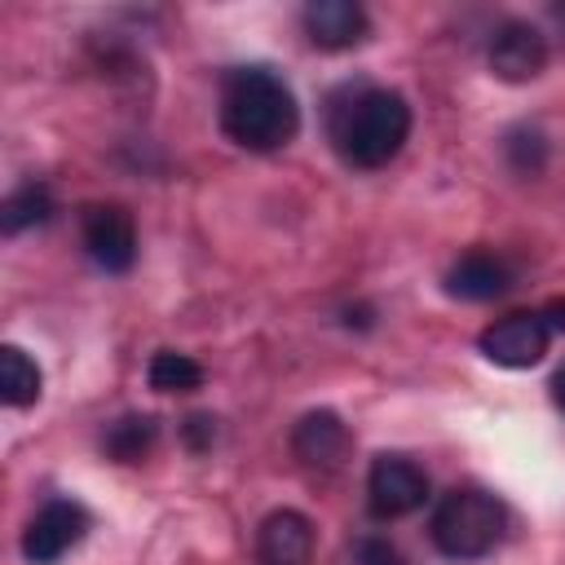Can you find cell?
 <instances>
[{
	"instance_id": "1",
	"label": "cell",
	"mask_w": 565,
	"mask_h": 565,
	"mask_svg": "<svg viewBox=\"0 0 565 565\" xmlns=\"http://www.w3.org/2000/svg\"><path fill=\"white\" fill-rule=\"evenodd\" d=\"M221 132L256 154L282 150L300 128V106L287 79L269 66H230L221 79V106H216Z\"/></svg>"
},
{
	"instance_id": "2",
	"label": "cell",
	"mask_w": 565,
	"mask_h": 565,
	"mask_svg": "<svg viewBox=\"0 0 565 565\" xmlns=\"http://www.w3.org/2000/svg\"><path fill=\"white\" fill-rule=\"evenodd\" d=\"M327 132L344 163L375 172L402 154L411 137V106L393 88H344V97H331Z\"/></svg>"
},
{
	"instance_id": "3",
	"label": "cell",
	"mask_w": 565,
	"mask_h": 565,
	"mask_svg": "<svg viewBox=\"0 0 565 565\" xmlns=\"http://www.w3.org/2000/svg\"><path fill=\"white\" fill-rule=\"evenodd\" d=\"M508 530V512L499 503V494L481 490V486H455L437 499L428 534L437 543L441 556L450 561H481L499 547Z\"/></svg>"
},
{
	"instance_id": "4",
	"label": "cell",
	"mask_w": 565,
	"mask_h": 565,
	"mask_svg": "<svg viewBox=\"0 0 565 565\" xmlns=\"http://www.w3.org/2000/svg\"><path fill=\"white\" fill-rule=\"evenodd\" d=\"M428 499V472L411 455H375L366 468V508L380 521H397L419 512Z\"/></svg>"
},
{
	"instance_id": "5",
	"label": "cell",
	"mask_w": 565,
	"mask_h": 565,
	"mask_svg": "<svg viewBox=\"0 0 565 565\" xmlns=\"http://www.w3.org/2000/svg\"><path fill=\"white\" fill-rule=\"evenodd\" d=\"M547 344H552V327L539 309H521V313H508V318H494L481 335H477V349L494 362V366H508V371H525V366H539L547 358Z\"/></svg>"
},
{
	"instance_id": "6",
	"label": "cell",
	"mask_w": 565,
	"mask_h": 565,
	"mask_svg": "<svg viewBox=\"0 0 565 565\" xmlns=\"http://www.w3.org/2000/svg\"><path fill=\"white\" fill-rule=\"evenodd\" d=\"M79 238L88 260L106 274H128L137 265V225L119 203H88L79 216Z\"/></svg>"
},
{
	"instance_id": "7",
	"label": "cell",
	"mask_w": 565,
	"mask_h": 565,
	"mask_svg": "<svg viewBox=\"0 0 565 565\" xmlns=\"http://www.w3.org/2000/svg\"><path fill=\"white\" fill-rule=\"evenodd\" d=\"M88 534V512L75 499H49L22 530V556L31 565H57Z\"/></svg>"
},
{
	"instance_id": "8",
	"label": "cell",
	"mask_w": 565,
	"mask_h": 565,
	"mask_svg": "<svg viewBox=\"0 0 565 565\" xmlns=\"http://www.w3.org/2000/svg\"><path fill=\"white\" fill-rule=\"evenodd\" d=\"M486 62L503 84H530L547 66V35L525 18H508L494 26L486 44Z\"/></svg>"
},
{
	"instance_id": "9",
	"label": "cell",
	"mask_w": 565,
	"mask_h": 565,
	"mask_svg": "<svg viewBox=\"0 0 565 565\" xmlns=\"http://www.w3.org/2000/svg\"><path fill=\"white\" fill-rule=\"evenodd\" d=\"M318 530L296 508H274L256 525V565H313Z\"/></svg>"
},
{
	"instance_id": "10",
	"label": "cell",
	"mask_w": 565,
	"mask_h": 565,
	"mask_svg": "<svg viewBox=\"0 0 565 565\" xmlns=\"http://www.w3.org/2000/svg\"><path fill=\"white\" fill-rule=\"evenodd\" d=\"M300 26L305 35L327 49V53H340V49H358L366 35H371V18L362 4L353 0H309L300 9Z\"/></svg>"
},
{
	"instance_id": "11",
	"label": "cell",
	"mask_w": 565,
	"mask_h": 565,
	"mask_svg": "<svg viewBox=\"0 0 565 565\" xmlns=\"http://www.w3.org/2000/svg\"><path fill=\"white\" fill-rule=\"evenodd\" d=\"M291 455L313 472H335L349 455V428L335 411H309L291 428Z\"/></svg>"
},
{
	"instance_id": "12",
	"label": "cell",
	"mask_w": 565,
	"mask_h": 565,
	"mask_svg": "<svg viewBox=\"0 0 565 565\" xmlns=\"http://www.w3.org/2000/svg\"><path fill=\"white\" fill-rule=\"evenodd\" d=\"M508 287H512V269L494 252H463L446 269V296H455V300L481 305V300H499Z\"/></svg>"
},
{
	"instance_id": "13",
	"label": "cell",
	"mask_w": 565,
	"mask_h": 565,
	"mask_svg": "<svg viewBox=\"0 0 565 565\" xmlns=\"http://www.w3.org/2000/svg\"><path fill=\"white\" fill-rule=\"evenodd\" d=\"M40 388H44V375H40L35 358H26L18 344H4L0 349V397H4V406L26 411V406L40 402Z\"/></svg>"
},
{
	"instance_id": "14",
	"label": "cell",
	"mask_w": 565,
	"mask_h": 565,
	"mask_svg": "<svg viewBox=\"0 0 565 565\" xmlns=\"http://www.w3.org/2000/svg\"><path fill=\"white\" fill-rule=\"evenodd\" d=\"M53 216V190L44 181H22L18 190L4 194L0 203V230L4 234H22V230H35Z\"/></svg>"
},
{
	"instance_id": "15",
	"label": "cell",
	"mask_w": 565,
	"mask_h": 565,
	"mask_svg": "<svg viewBox=\"0 0 565 565\" xmlns=\"http://www.w3.org/2000/svg\"><path fill=\"white\" fill-rule=\"evenodd\" d=\"M154 441H159L154 415H124V419H115V424L106 428L102 450H106L115 463H137V459H146V455L154 450Z\"/></svg>"
},
{
	"instance_id": "16",
	"label": "cell",
	"mask_w": 565,
	"mask_h": 565,
	"mask_svg": "<svg viewBox=\"0 0 565 565\" xmlns=\"http://www.w3.org/2000/svg\"><path fill=\"white\" fill-rule=\"evenodd\" d=\"M146 380L154 393H194L203 384V366L190 358V353H177V349H159L146 366Z\"/></svg>"
},
{
	"instance_id": "17",
	"label": "cell",
	"mask_w": 565,
	"mask_h": 565,
	"mask_svg": "<svg viewBox=\"0 0 565 565\" xmlns=\"http://www.w3.org/2000/svg\"><path fill=\"white\" fill-rule=\"evenodd\" d=\"M353 565H406V556H402L388 539L366 534V539L353 543Z\"/></svg>"
},
{
	"instance_id": "18",
	"label": "cell",
	"mask_w": 565,
	"mask_h": 565,
	"mask_svg": "<svg viewBox=\"0 0 565 565\" xmlns=\"http://www.w3.org/2000/svg\"><path fill=\"white\" fill-rule=\"evenodd\" d=\"M181 437H185L190 450H207V446L216 441V419H212V415H190V419L181 424Z\"/></svg>"
},
{
	"instance_id": "19",
	"label": "cell",
	"mask_w": 565,
	"mask_h": 565,
	"mask_svg": "<svg viewBox=\"0 0 565 565\" xmlns=\"http://www.w3.org/2000/svg\"><path fill=\"white\" fill-rule=\"evenodd\" d=\"M543 318H547V327H552V335H561L565 331V300H552L547 309H539Z\"/></svg>"
},
{
	"instance_id": "20",
	"label": "cell",
	"mask_w": 565,
	"mask_h": 565,
	"mask_svg": "<svg viewBox=\"0 0 565 565\" xmlns=\"http://www.w3.org/2000/svg\"><path fill=\"white\" fill-rule=\"evenodd\" d=\"M552 402H556V411L565 415V366L552 375Z\"/></svg>"
},
{
	"instance_id": "21",
	"label": "cell",
	"mask_w": 565,
	"mask_h": 565,
	"mask_svg": "<svg viewBox=\"0 0 565 565\" xmlns=\"http://www.w3.org/2000/svg\"><path fill=\"white\" fill-rule=\"evenodd\" d=\"M552 22L561 26V35H565V4H552Z\"/></svg>"
}]
</instances>
